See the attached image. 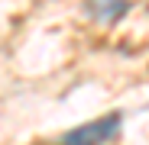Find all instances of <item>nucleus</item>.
<instances>
[{
	"mask_svg": "<svg viewBox=\"0 0 149 145\" xmlns=\"http://www.w3.org/2000/svg\"><path fill=\"white\" fill-rule=\"evenodd\" d=\"M84 10L97 23H120L130 10V0H88Z\"/></svg>",
	"mask_w": 149,
	"mask_h": 145,
	"instance_id": "f03ea898",
	"label": "nucleus"
},
{
	"mask_svg": "<svg viewBox=\"0 0 149 145\" xmlns=\"http://www.w3.org/2000/svg\"><path fill=\"white\" fill-rule=\"evenodd\" d=\"M120 132V113L101 116V119H91V123L71 129L68 135H62V145H104Z\"/></svg>",
	"mask_w": 149,
	"mask_h": 145,
	"instance_id": "f257e3e1",
	"label": "nucleus"
}]
</instances>
